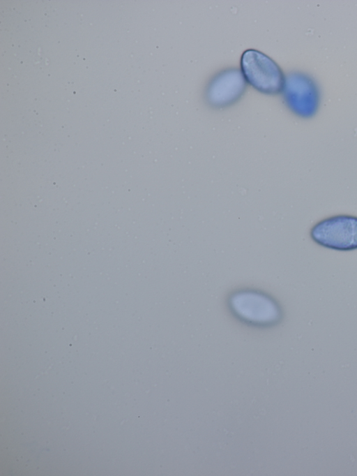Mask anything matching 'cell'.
Segmentation results:
<instances>
[{
    "mask_svg": "<svg viewBox=\"0 0 357 476\" xmlns=\"http://www.w3.org/2000/svg\"><path fill=\"white\" fill-rule=\"evenodd\" d=\"M246 88V80L241 70L229 68L219 72L209 82L205 96L212 107L220 108L237 101Z\"/></svg>",
    "mask_w": 357,
    "mask_h": 476,
    "instance_id": "277c9868",
    "label": "cell"
},
{
    "mask_svg": "<svg viewBox=\"0 0 357 476\" xmlns=\"http://www.w3.org/2000/svg\"><path fill=\"white\" fill-rule=\"evenodd\" d=\"M317 244L336 251L357 249V216L336 215L317 223L310 230Z\"/></svg>",
    "mask_w": 357,
    "mask_h": 476,
    "instance_id": "7a4b0ae2",
    "label": "cell"
},
{
    "mask_svg": "<svg viewBox=\"0 0 357 476\" xmlns=\"http://www.w3.org/2000/svg\"><path fill=\"white\" fill-rule=\"evenodd\" d=\"M241 67L246 82L258 91L275 94L282 91L285 76L265 54L253 49L245 50L241 56Z\"/></svg>",
    "mask_w": 357,
    "mask_h": 476,
    "instance_id": "6da1fadb",
    "label": "cell"
},
{
    "mask_svg": "<svg viewBox=\"0 0 357 476\" xmlns=\"http://www.w3.org/2000/svg\"><path fill=\"white\" fill-rule=\"evenodd\" d=\"M288 108L302 118L314 116L319 105L320 94L314 79L301 72H293L285 77L282 89Z\"/></svg>",
    "mask_w": 357,
    "mask_h": 476,
    "instance_id": "3957f363",
    "label": "cell"
}]
</instances>
